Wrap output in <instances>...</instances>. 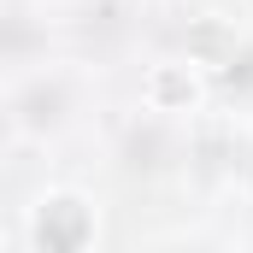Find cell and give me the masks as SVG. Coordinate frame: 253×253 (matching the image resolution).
Wrapping results in <instances>:
<instances>
[{"mask_svg": "<svg viewBox=\"0 0 253 253\" xmlns=\"http://www.w3.org/2000/svg\"><path fill=\"white\" fill-rule=\"evenodd\" d=\"M24 248L30 253H88L100 242V200L77 183H47L24 206Z\"/></svg>", "mask_w": 253, "mask_h": 253, "instance_id": "cell-1", "label": "cell"}, {"mask_svg": "<svg viewBox=\"0 0 253 253\" xmlns=\"http://www.w3.org/2000/svg\"><path fill=\"white\" fill-rule=\"evenodd\" d=\"M71 112H77V88H71V77L59 65L24 71L6 88V129H12V141H47V135H59L71 124Z\"/></svg>", "mask_w": 253, "mask_h": 253, "instance_id": "cell-2", "label": "cell"}, {"mask_svg": "<svg viewBox=\"0 0 253 253\" xmlns=\"http://www.w3.org/2000/svg\"><path fill=\"white\" fill-rule=\"evenodd\" d=\"M212 65H200L194 53H165L141 71V106L165 124H189L212 106Z\"/></svg>", "mask_w": 253, "mask_h": 253, "instance_id": "cell-3", "label": "cell"}]
</instances>
